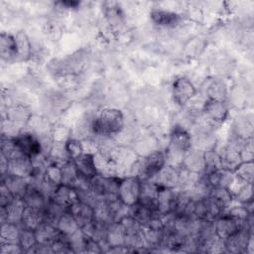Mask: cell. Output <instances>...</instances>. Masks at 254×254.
I'll return each mask as SVG.
<instances>
[{
  "label": "cell",
  "instance_id": "obj_1",
  "mask_svg": "<svg viewBox=\"0 0 254 254\" xmlns=\"http://www.w3.org/2000/svg\"><path fill=\"white\" fill-rule=\"evenodd\" d=\"M123 126L124 115L117 108H104L91 120V132L94 135H113L119 133Z\"/></svg>",
  "mask_w": 254,
  "mask_h": 254
},
{
  "label": "cell",
  "instance_id": "obj_2",
  "mask_svg": "<svg viewBox=\"0 0 254 254\" xmlns=\"http://www.w3.org/2000/svg\"><path fill=\"white\" fill-rule=\"evenodd\" d=\"M192 137L182 126H175L171 133L170 144L167 151V160H175V162L182 164L186 153L191 148Z\"/></svg>",
  "mask_w": 254,
  "mask_h": 254
},
{
  "label": "cell",
  "instance_id": "obj_3",
  "mask_svg": "<svg viewBox=\"0 0 254 254\" xmlns=\"http://www.w3.org/2000/svg\"><path fill=\"white\" fill-rule=\"evenodd\" d=\"M166 164V155L159 151L154 152L144 158L139 164L137 172L138 175L135 177L140 181L151 180Z\"/></svg>",
  "mask_w": 254,
  "mask_h": 254
},
{
  "label": "cell",
  "instance_id": "obj_4",
  "mask_svg": "<svg viewBox=\"0 0 254 254\" xmlns=\"http://www.w3.org/2000/svg\"><path fill=\"white\" fill-rule=\"evenodd\" d=\"M14 140L19 151L29 158L43 153L40 137L33 132L21 131L14 137Z\"/></svg>",
  "mask_w": 254,
  "mask_h": 254
},
{
  "label": "cell",
  "instance_id": "obj_5",
  "mask_svg": "<svg viewBox=\"0 0 254 254\" xmlns=\"http://www.w3.org/2000/svg\"><path fill=\"white\" fill-rule=\"evenodd\" d=\"M141 231L147 247H159L165 236V227L159 215H155L149 222L141 225Z\"/></svg>",
  "mask_w": 254,
  "mask_h": 254
},
{
  "label": "cell",
  "instance_id": "obj_6",
  "mask_svg": "<svg viewBox=\"0 0 254 254\" xmlns=\"http://www.w3.org/2000/svg\"><path fill=\"white\" fill-rule=\"evenodd\" d=\"M253 238L252 228H240L224 240L226 252L230 253H245L248 244Z\"/></svg>",
  "mask_w": 254,
  "mask_h": 254
},
{
  "label": "cell",
  "instance_id": "obj_7",
  "mask_svg": "<svg viewBox=\"0 0 254 254\" xmlns=\"http://www.w3.org/2000/svg\"><path fill=\"white\" fill-rule=\"evenodd\" d=\"M213 227L215 234L222 240H225L227 237H229L231 234H233L235 231H237L240 228H252L253 226L249 223L242 224L239 223L237 220L229 216L227 213L222 212L214 221H213Z\"/></svg>",
  "mask_w": 254,
  "mask_h": 254
},
{
  "label": "cell",
  "instance_id": "obj_8",
  "mask_svg": "<svg viewBox=\"0 0 254 254\" xmlns=\"http://www.w3.org/2000/svg\"><path fill=\"white\" fill-rule=\"evenodd\" d=\"M141 181L136 177L121 180L118 190V197L127 205L130 206L139 200Z\"/></svg>",
  "mask_w": 254,
  "mask_h": 254
},
{
  "label": "cell",
  "instance_id": "obj_9",
  "mask_svg": "<svg viewBox=\"0 0 254 254\" xmlns=\"http://www.w3.org/2000/svg\"><path fill=\"white\" fill-rule=\"evenodd\" d=\"M223 211L208 197L195 198L192 215L198 219L214 221Z\"/></svg>",
  "mask_w": 254,
  "mask_h": 254
},
{
  "label": "cell",
  "instance_id": "obj_10",
  "mask_svg": "<svg viewBox=\"0 0 254 254\" xmlns=\"http://www.w3.org/2000/svg\"><path fill=\"white\" fill-rule=\"evenodd\" d=\"M194 85L185 77L176 79L173 83V97L177 104L184 106L195 95Z\"/></svg>",
  "mask_w": 254,
  "mask_h": 254
},
{
  "label": "cell",
  "instance_id": "obj_11",
  "mask_svg": "<svg viewBox=\"0 0 254 254\" xmlns=\"http://www.w3.org/2000/svg\"><path fill=\"white\" fill-rule=\"evenodd\" d=\"M159 189H175L180 182V172L175 166L165 165L152 179Z\"/></svg>",
  "mask_w": 254,
  "mask_h": 254
},
{
  "label": "cell",
  "instance_id": "obj_12",
  "mask_svg": "<svg viewBox=\"0 0 254 254\" xmlns=\"http://www.w3.org/2000/svg\"><path fill=\"white\" fill-rule=\"evenodd\" d=\"M158 192H159V188L154 182H152L151 180L141 181L140 195H139L138 202H140V203L144 204L145 206L149 207L157 215H159L158 214V207H157Z\"/></svg>",
  "mask_w": 254,
  "mask_h": 254
},
{
  "label": "cell",
  "instance_id": "obj_13",
  "mask_svg": "<svg viewBox=\"0 0 254 254\" xmlns=\"http://www.w3.org/2000/svg\"><path fill=\"white\" fill-rule=\"evenodd\" d=\"M202 113L206 119L215 123H221L227 118L228 107L224 100L206 99L202 106Z\"/></svg>",
  "mask_w": 254,
  "mask_h": 254
},
{
  "label": "cell",
  "instance_id": "obj_14",
  "mask_svg": "<svg viewBox=\"0 0 254 254\" xmlns=\"http://www.w3.org/2000/svg\"><path fill=\"white\" fill-rule=\"evenodd\" d=\"M23 179H30L33 176V165L31 158L20 154L9 160L8 173Z\"/></svg>",
  "mask_w": 254,
  "mask_h": 254
},
{
  "label": "cell",
  "instance_id": "obj_15",
  "mask_svg": "<svg viewBox=\"0 0 254 254\" xmlns=\"http://www.w3.org/2000/svg\"><path fill=\"white\" fill-rule=\"evenodd\" d=\"M26 204L23 198L14 197L7 205L1 206V223L6 221L20 223Z\"/></svg>",
  "mask_w": 254,
  "mask_h": 254
},
{
  "label": "cell",
  "instance_id": "obj_16",
  "mask_svg": "<svg viewBox=\"0 0 254 254\" xmlns=\"http://www.w3.org/2000/svg\"><path fill=\"white\" fill-rule=\"evenodd\" d=\"M50 199L68 208L79 200V196L77 190L74 188L66 185H61L56 189Z\"/></svg>",
  "mask_w": 254,
  "mask_h": 254
},
{
  "label": "cell",
  "instance_id": "obj_17",
  "mask_svg": "<svg viewBox=\"0 0 254 254\" xmlns=\"http://www.w3.org/2000/svg\"><path fill=\"white\" fill-rule=\"evenodd\" d=\"M35 233L38 244L45 246H51L63 235V233L58 229L56 225L46 221L39 225V227L35 230Z\"/></svg>",
  "mask_w": 254,
  "mask_h": 254
},
{
  "label": "cell",
  "instance_id": "obj_18",
  "mask_svg": "<svg viewBox=\"0 0 254 254\" xmlns=\"http://www.w3.org/2000/svg\"><path fill=\"white\" fill-rule=\"evenodd\" d=\"M72 161L80 176L87 179H91L96 174H98V170L95 163V157L93 154L84 152Z\"/></svg>",
  "mask_w": 254,
  "mask_h": 254
},
{
  "label": "cell",
  "instance_id": "obj_19",
  "mask_svg": "<svg viewBox=\"0 0 254 254\" xmlns=\"http://www.w3.org/2000/svg\"><path fill=\"white\" fill-rule=\"evenodd\" d=\"M68 212L74 217L76 222L78 223L79 227L84 226L85 224L89 223L94 219V212L93 206L83 201L78 200L77 202L73 203L71 206L67 208Z\"/></svg>",
  "mask_w": 254,
  "mask_h": 254
},
{
  "label": "cell",
  "instance_id": "obj_20",
  "mask_svg": "<svg viewBox=\"0 0 254 254\" xmlns=\"http://www.w3.org/2000/svg\"><path fill=\"white\" fill-rule=\"evenodd\" d=\"M150 16L155 25L164 28H174L181 22V16L179 14L163 9H153Z\"/></svg>",
  "mask_w": 254,
  "mask_h": 254
},
{
  "label": "cell",
  "instance_id": "obj_21",
  "mask_svg": "<svg viewBox=\"0 0 254 254\" xmlns=\"http://www.w3.org/2000/svg\"><path fill=\"white\" fill-rule=\"evenodd\" d=\"M178 195L179 191H177L175 189H159L157 199L158 214L173 211Z\"/></svg>",
  "mask_w": 254,
  "mask_h": 254
},
{
  "label": "cell",
  "instance_id": "obj_22",
  "mask_svg": "<svg viewBox=\"0 0 254 254\" xmlns=\"http://www.w3.org/2000/svg\"><path fill=\"white\" fill-rule=\"evenodd\" d=\"M207 178V181L209 183V185L211 186V188H226L228 189L230 187V185L232 184L235 175L234 172L225 169V168H220L208 175H205Z\"/></svg>",
  "mask_w": 254,
  "mask_h": 254
},
{
  "label": "cell",
  "instance_id": "obj_23",
  "mask_svg": "<svg viewBox=\"0 0 254 254\" xmlns=\"http://www.w3.org/2000/svg\"><path fill=\"white\" fill-rule=\"evenodd\" d=\"M42 222H44V210L42 208L31 206L25 207L20 222L22 227L36 230Z\"/></svg>",
  "mask_w": 254,
  "mask_h": 254
},
{
  "label": "cell",
  "instance_id": "obj_24",
  "mask_svg": "<svg viewBox=\"0 0 254 254\" xmlns=\"http://www.w3.org/2000/svg\"><path fill=\"white\" fill-rule=\"evenodd\" d=\"M0 55L2 60L11 61L18 59V51L15 36L2 32L0 36Z\"/></svg>",
  "mask_w": 254,
  "mask_h": 254
},
{
  "label": "cell",
  "instance_id": "obj_25",
  "mask_svg": "<svg viewBox=\"0 0 254 254\" xmlns=\"http://www.w3.org/2000/svg\"><path fill=\"white\" fill-rule=\"evenodd\" d=\"M182 165L185 166L186 170L193 173L203 172V151L190 148L186 153Z\"/></svg>",
  "mask_w": 254,
  "mask_h": 254
},
{
  "label": "cell",
  "instance_id": "obj_26",
  "mask_svg": "<svg viewBox=\"0 0 254 254\" xmlns=\"http://www.w3.org/2000/svg\"><path fill=\"white\" fill-rule=\"evenodd\" d=\"M1 181L5 183V185L8 187L14 197L23 198L29 186L27 179L16 177L10 174H6L5 176L1 177Z\"/></svg>",
  "mask_w": 254,
  "mask_h": 254
},
{
  "label": "cell",
  "instance_id": "obj_27",
  "mask_svg": "<svg viewBox=\"0 0 254 254\" xmlns=\"http://www.w3.org/2000/svg\"><path fill=\"white\" fill-rule=\"evenodd\" d=\"M23 200L26 206L44 209L49 198L42 192V190L39 188L29 184L28 189L23 196Z\"/></svg>",
  "mask_w": 254,
  "mask_h": 254
},
{
  "label": "cell",
  "instance_id": "obj_28",
  "mask_svg": "<svg viewBox=\"0 0 254 254\" xmlns=\"http://www.w3.org/2000/svg\"><path fill=\"white\" fill-rule=\"evenodd\" d=\"M204 94L207 99L214 100H224L226 96V87L224 83L216 78L207 79L202 85Z\"/></svg>",
  "mask_w": 254,
  "mask_h": 254
},
{
  "label": "cell",
  "instance_id": "obj_29",
  "mask_svg": "<svg viewBox=\"0 0 254 254\" xmlns=\"http://www.w3.org/2000/svg\"><path fill=\"white\" fill-rule=\"evenodd\" d=\"M207 196L223 211L227 208L233 200V195L231 191L226 188H211Z\"/></svg>",
  "mask_w": 254,
  "mask_h": 254
},
{
  "label": "cell",
  "instance_id": "obj_30",
  "mask_svg": "<svg viewBox=\"0 0 254 254\" xmlns=\"http://www.w3.org/2000/svg\"><path fill=\"white\" fill-rule=\"evenodd\" d=\"M128 215L135 219L141 225L149 222L155 215H157L153 210L149 207L145 206L140 202H136L130 206H128Z\"/></svg>",
  "mask_w": 254,
  "mask_h": 254
},
{
  "label": "cell",
  "instance_id": "obj_31",
  "mask_svg": "<svg viewBox=\"0 0 254 254\" xmlns=\"http://www.w3.org/2000/svg\"><path fill=\"white\" fill-rule=\"evenodd\" d=\"M31 119V114L29 110L20 104L11 106L7 110V120L16 126H21L27 124Z\"/></svg>",
  "mask_w": 254,
  "mask_h": 254
},
{
  "label": "cell",
  "instance_id": "obj_32",
  "mask_svg": "<svg viewBox=\"0 0 254 254\" xmlns=\"http://www.w3.org/2000/svg\"><path fill=\"white\" fill-rule=\"evenodd\" d=\"M43 210H44V221L57 226L58 221L63 216V214L67 210V208L55 202L52 199H49Z\"/></svg>",
  "mask_w": 254,
  "mask_h": 254
},
{
  "label": "cell",
  "instance_id": "obj_33",
  "mask_svg": "<svg viewBox=\"0 0 254 254\" xmlns=\"http://www.w3.org/2000/svg\"><path fill=\"white\" fill-rule=\"evenodd\" d=\"M106 241L110 247L125 245V231L120 222H113L108 225Z\"/></svg>",
  "mask_w": 254,
  "mask_h": 254
},
{
  "label": "cell",
  "instance_id": "obj_34",
  "mask_svg": "<svg viewBox=\"0 0 254 254\" xmlns=\"http://www.w3.org/2000/svg\"><path fill=\"white\" fill-rule=\"evenodd\" d=\"M222 168L221 156L214 150H206L203 152V174L208 175Z\"/></svg>",
  "mask_w": 254,
  "mask_h": 254
},
{
  "label": "cell",
  "instance_id": "obj_35",
  "mask_svg": "<svg viewBox=\"0 0 254 254\" xmlns=\"http://www.w3.org/2000/svg\"><path fill=\"white\" fill-rule=\"evenodd\" d=\"M17 51H18V59L27 60L32 56V44L29 40V37L24 31H19L15 35Z\"/></svg>",
  "mask_w": 254,
  "mask_h": 254
},
{
  "label": "cell",
  "instance_id": "obj_36",
  "mask_svg": "<svg viewBox=\"0 0 254 254\" xmlns=\"http://www.w3.org/2000/svg\"><path fill=\"white\" fill-rule=\"evenodd\" d=\"M57 227L63 234L66 236L72 235L80 228L78 223L76 222L74 217L68 212V210H66L60 218V220L57 223Z\"/></svg>",
  "mask_w": 254,
  "mask_h": 254
},
{
  "label": "cell",
  "instance_id": "obj_37",
  "mask_svg": "<svg viewBox=\"0 0 254 254\" xmlns=\"http://www.w3.org/2000/svg\"><path fill=\"white\" fill-rule=\"evenodd\" d=\"M221 161H222V167L232 172H234V170L243 162L240 155V151L230 145L225 150L224 156L223 157L221 156Z\"/></svg>",
  "mask_w": 254,
  "mask_h": 254
},
{
  "label": "cell",
  "instance_id": "obj_38",
  "mask_svg": "<svg viewBox=\"0 0 254 254\" xmlns=\"http://www.w3.org/2000/svg\"><path fill=\"white\" fill-rule=\"evenodd\" d=\"M93 212H94V219L96 221H99L106 225H110L111 223L114 222L109 209L108 202L106 200H103V199L98 200L96 204L93 206Z\"/></svg>",
  "mask_w": 254,
  "mask_h": 254
},
{
  "label": "cell",
  "instance_id": "obj_39",
  "mask_svg": "<svg viewBox=\"0 0 254 254\" xmlns=\"http://www.w3.org/2000/svg\"><path fill=\"white\" fill-rule=\"evenodd\" d=\"M78 178L79 173L73 161H68L62 167V185H66L73 188Z\"/></svg>",
  "mask_w": 254,
  "mask_h": 254
},
{
  "label": "cell",
  "instance_id": "obj_40",
  "mask_svg": "<svg viewBox=\"0 0 254 254\" xmlns=\"http://www.w3.org/2000/svg\"><path fill=\"white\" fill-rule=\"evenodd\" d=\"M21 228L18 227V223L4 222L1 223V243L2 242H17L19 243Z\"/></svg>",
  "mask_w": 254,
  "mask_h": 254
},
{
  "label": "cell",
  "instance_id": "obj_41",
  "mask_svg": "<svg viewBox=\"0 0 254 254\" xmlns=\"http://www.w3.org/2000/svg\"><path fill=\"white\" fill-rule=\"evenodd\" d=\"M19 244H20L23 252L30 253L33 250V248L38 244L35 230L21 227L20 236H19Z\"/></svg>",
  "mask_w": 254,
  "mask_h": 254
},
{
  "label": "cell",
  "instance_id": "obj_42",
  "mask_svg": "<svg viewBox=\"0 0 254 254\" xmlns=\"http://www.w3.org/2000/svg\"><path fill=\"white\" fill-rule=\"evenodd\" d=\"M234 175L245 183L252 184L253 182V163L252 161L242 162L235 170Z\"/></svg>",
  "mask_w": 254,
  "mask_h": 254
},
{
  "label": "cell",
  "instance_id": "obj_43",
  "mask_svg": "<svg viewBox=\"0 0 254 254\" xmlns=\"http://www.w3.org/2000/svg\"><path fill=\"white\" fill-rule=\"evenodd\" d=\"M43 178L56 187L61 186L62 185V167L50 163Z\"/></svg>",
  "mask_w": 254,
  "mask_h": 254
},
{
  "label": "cell",
  "instance_id": "obj_44",
  "mask_svg": "<svg viewBox=\"0 0 254 254\" xmlns=\"http://www.w3.org/2000/svg\"><path fill=\"white\" fill-rule=\"evenodd\" d=\"M65 148H66L67 154H68L71 161L74 160L75 158H77L78 156H80L82 153H84L82 142L77 140V139L69 138L65 142Z\"/></svg>",
  "mask_w": 254,
  "mask_h": 254
},
{
  "label": "cell",
  "instance_id": "obj_45",
  "mask_svg": "<svg viewBox=\"0 0 254 254\" xmlns=\"http://www.w3.org/2000/svg\"><path fill=\"white\" fill-rule=\"evenodd\" d=\"M237 200H239L241 203H247L253 200V188L252 184L246 183L242 186V188L233 195Z\"/></svg>",
  "mask_w": 254,
  "mask_h": 254
},
{
  "label": "cell",
  "instance_id": "obj_46",
  "mask_svg": "<svg viewBox=\"0 0 254 254\" xmlns=\"http://www.w3.org/2000/svg\"><path fill=\"white\" fill-rule=\"evenodd\" d=\"M1 253L2 254H17L23 253V250L19 243L17 242H2L1 243Z\"/></svg>",
  "mask_w": 254,
  "mask_h": 254
},
{
  "label": "cell",
  "instance_id": "obj_47",
  "mask_svg": "<svg viewBox=\"0 0 254 254\" xmlns=\"http://www.w3.org/2000/svg\"><path fill=\"white\" fill-rule=\"evenodd\" d=\"M14 198V195L8 189V187L1 181V186H0V206H5L7 205L12 199Z\"/></svg>",
  "mask_w": 254,
  "mask_h": 254
},
{
  "label": "cell",
  "instance_id": "obj_48",
  "mask_svg": "<svg viewBox=\"0 0 254 254\" xmlns=\"http://www.w3.org/2000/svg\"><path fill=\"white\" fill-rule=\"evenodd\" d=\"M78 1H59L56 2L55 5L61 10H73L79 6Z\"/></svg>",
  "mask_w": 254,
  "mask_h": 254
}]
</instances>
